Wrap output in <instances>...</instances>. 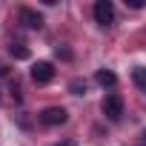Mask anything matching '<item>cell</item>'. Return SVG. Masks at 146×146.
Here are the masks:
<instances>
[{
  "instance_id": "cell-11",
  "label": "cell",
  "mask_w": 146,
  "mask_h": 146,
  "mask_svg": "<svg viewBox=\"0 0 146 146\" xmlns=\"http://www.w3.org/2000/svg\"><path fill=\"white\" fill-rule=\"evenodd\" d=\"M126 6H129V9H143L146 3H143V0H126Z\"/></svg>"
},
{
  "instance_id": "cell-1",
  "label": "cell",
  "mask_w": 146,
  "mask_h": 146,
  "mask_svg": "<svg viewBox=\"0 0 146 146\" xmlns=\"http://www.w3.org/2000/svg\"><path fill=\"white\" fill-rule=\"evenodd\" d=\"M100 112H103L109 120H120V117H123V98H120L117 92L106 95L103 103H100Z\"/></svg>"
},
{
  "instance_id": "cell-7",
  "label": "cell",
  "mask_w": 146,
  "mask_h": 146,
  "mask_svg": "<svg viewBox=\"0 0 146 146\" xmlns=\"http://www.w3.org/2000/svg\"><path fill=\"white\" fill-rule=\"evenodd\" d=\"M9 54L15 57V60H29V46L23 43V40H12V46H9Z\"/></svg>"
},
{
  "instance_id": "cell-6",
  "label": "cell",
  "mask_w": 146,
  "mask_h": 146,
  "mask_svg": "<svg viewBox=\"0 0 146 146\" xmlns=\"http://www.w3.org/2000/svg\"><path fill=\"white\" fill-rule=\"evenodd\" d=\"M95 83L103 86V89H112V86L117 83V75L109 72V69H98V72H95Z\"/></svg>"
},
{
  "instance_id": "cell-2",
  "label": "cell",
  "mask_w": 146,
  "mask_h": 146,
  "mask_svg": "<svg viewBox=\"0 0 146 146\" xmlns=\"http://www.w3.org/2000/svg\"><path fill=\"white\" fill-rule=\"evenodd\" d=\"M37 117H40L43 126H63V123L69 120V112H66L63 106H46Z\"/></svg>"
},
{
  "instance_id": "cell-8",
  "label": "cell",
  "mask_w": 146,
  "mask_h": 146,
  "mask_svg": "<svg viewBox=\"0 0 146 146\" xmlns=\"http://www.w3.org/2000/svg\"><path fill=\"white\" fill-rule=\"evenodd\" d=\"M132 80L140 86V89H146V69L143 66H137V69H132Z\"/></svg>"
},
{
  "instance_id": "cell-9",
  "label": "cell",
  "mask_w": 146,
  "mask_h": 146,
  "mask_svg": "<svg viewBox=\"0 0 146 146\" xmlns=\"http://www.w3.org/2000/svg\"><path fill=\"white\" fill-rule=\"evenodd\" d=\"M69 92H72V95H86V80L75 78V80L69 83Z\"/></svg>"
},
{
  "instance_id": "cell-4",
  "label": "cell",
  "mask_w": 146,
  "mask_h": 146,
  "mask_svg": "<svg viewBox=\"0 0 146 146\" xmlns=\"http://www.w3.org/2000/svg\"><path fill=\"white\" fill-rule=\"evenodd\" d=\"M92 12H95V20H98L100 26H109V23L115 20V6L109 3V0H98Z\"/></svg>"
},
{
  "instance_id": "cell-12",
  "label": "cell",
  "mask_w": 146,
  "mask_h": 146,
  "mask_svg": "<svg viewBox=\"0 0 146 146\" xmlns=\"http://www.w3.org/2000/svg\"><path fill=\"white\" fill-rule=\"evenodd\" d=\"M3 75H9V66H6V63H0V78H3Z\"/></svg>"
},
{
  "instance_id": "cell-3",
  "label": "cell",
  "mask_w": 146,
  "mask_h": 146,
  "mask_svg": "<svg viewBox=\"0 0 146 146\" xmlns=\"http://www.w3.org/2000/svg\"><path fill=\"white\" fill-rule=\"evenodd\" d=\"M52 78H54V66L49 60H37L32 66V80L35 83H52Z\"/></svg>"
},
{
  "instance_id": "cell-13",
  "label": "cell",
  "mask_w": 146,
  "mask_h": 146,
  "mask_svg": "<svg viewBox=\"0 0 146 146\" xmlns=\"http://www.w3.org/2000/svg\"><path fill=\"white\" fill-rule=\"evenodd\" d=\"M57 146H75V140H63V143H57Z\"/></svg>"
},
{
  "instance_id": "cell-5",
  "label": "cell",
  "mask_w": 146,
  "mask_h": 146,
  "mask_svg": "<svg viewBox=\"0 0 146 146\" xmlns=\"http://www.w3.org/2000/svg\"><path fill=\"white\" fill-rule=\"evenodd\" d=\"M17 17H20V23H23L26 29H40V26H43V15L35 12V9H29V6H23Z\"/></svg>"
},
{
  "instance_id": "cell-10",
  "label": "cell",
  "mask_w": 146,
  "mask_h": 146,
  "mask_svg": "<svg viewBox=\"0 0 146 146\" xmlns=\"http://www.w3.org/2000/svg\"><path fill=\"white\" fill-rule=\"evenodd\" d=\"M54 52H57V57H63V60H72V52H69V49H63V46H57Z\"/></svg>"
}]
</instances>
